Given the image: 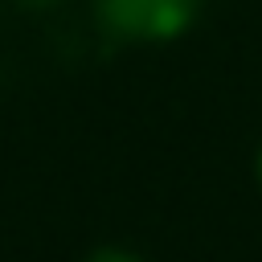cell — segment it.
<instances>
[{
    "mask_svg": "<svg viewBox=\"0 0 262 262\" xmlns=\"http://www.w3.org/2000/svg\"><path fill=\"white\" fill-rule=\"evenodd\" d=\"M98 16L115 37L168 41L196 16V0H98Z\"/></svg>",
    "mask_w": 262,
    "mask_h": 262,
    "instance_id": "obj_1",
    "label": "cell"
},
{
    "mask_svg": "<svg viewBox=\"0 0 262 262\" xmlns=\"http://www.w3.org/2000/svg\"><path fill=\"white\" fill-rule=\"evenodd\" d=\"M258 176H262V156H258Z\"/></svg>",
    "mask_w": 262,
    "mask_h": 262,
    "instance_id": "obj_3",
    "label": "cell"
},
{
    "mask_svg": "<svg viewBox=\"0 0 262 262\" xmlns=\"http://www.w3.org/2000/svg\"><path fill=\"white\" fill-rule=\"evenodd\" d=\"M90 262H139V258H131V254H123V250H102V254H94Z\"/></svg>",
    "mask_w": 262,
    "mask_h": 262,
    "instance_id": "obj_2",
    "label": "cell"
}]
</instances>
